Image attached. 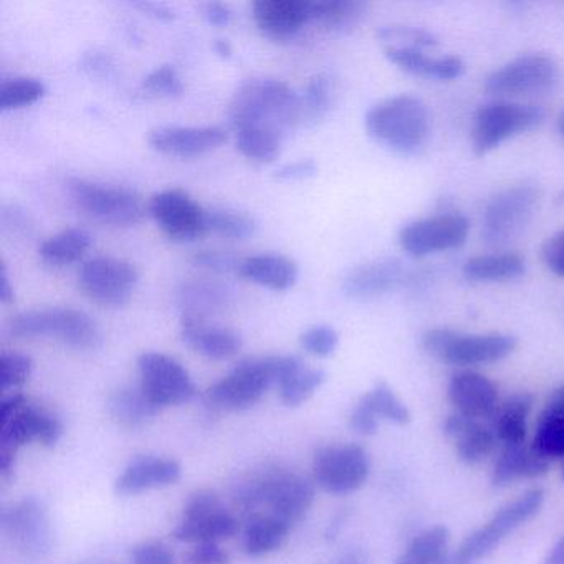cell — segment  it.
Masks as SVG:
<instances>
[{
  "label": "cell",
  "instance_id": "cell-1",
  "mask_svg": "<svg viewBox=\"0 0 564 564\" xmlns=\"http://www.w3.org/2000/svg\"><path fill=\"white\" fill-rule=\"evenodd\" d=\"M229 118L236 137H263L285 143L303 123L302 100L285 82L250 78L234 94Z\"/></svg>",
  "mask_w": 564,
  "mask_h": 564
},
{
  "label": "cell",
  "instance_id": "cell-2",
  "mask_svg": "<svg viewBox=\"0 0 564 564\" xmlns=\"http://www.w3.org/2000/svg\"><path fill=\"white\" fill-rule=\"evenodd\" d=\"M366 131L382 147L401 154H414L431 137V115L421 98L394 95L369 108Z\"/></svg>",
  "mask_w": 564,
  "mask_h": 564
},
{
  "label": "cell",
  "instance_id": "cell-3",
  "mask_svg": "<svg viewBox=\"0 0 564 564\" xmlns=\"http://www.w3.org/2000/svg\"><path fill=\"white\" fill-rule=\"evenodd\" d=\"M518 341L505 333H460L448 328L427 329L422 336V348L429 356L454 368L471 369L495 365L513 355Z\"/></svg>",
  "mask_w": 564,
  "mask_h": 564
},
{
  "label": "cell",
  "instance_id": "cell-4",
  "mask_svg": "<svg viewBox=\"0 0 564 564\" xmlns=\"http://www.w3.org/2000/svg\"><path fill=\"white\" fill-rule=\"evenodd\" d=\"M246 510L265 505L270 513L286 524L300 523L315 501V485L308 478L285 468H272L253 478L239 497Z\"/></svg>",
  "mask_w": 564,
  "mask_h": 564
},
{
  "label": "cell",
  "instance_id": "cell-5",
  "mask_svg": "<svg viewBox=\"0 0 564 564\" xmlns=\"http://www.w3.org/2000/svg\"><path fill=\"white\" fill-rule=\"evenodd\" d=\"M9 332L15 338H52L68 348L90 351L101 345L97 323L82 310L54 306L29 310L12 318Z\"/></svg>",
  "mask_w": 564,
  "mask_h": 564
},
{
  "label": "cell",
  "instance_id": "cell-6",
  "mask_svg": "<svg viewBox=\"0 0 564 564\" xmlns=\"http://www.w3.org/2000/svg\"><path fill=\"white\" fill-rule=\"evenodd\" d=\"M282 356H263L240 361L229 375L214 382L204 401L214 411H246L262 401L279 379Z\"/></svg>",
  "mask_w": 564,
  "mask_h": 564
},
{
  "label": "cell",
  "instance_id": "cell-7",
  "mask_svg": "<svg viewBox=\"0 0 564 564\" xmlns=\"http://www.w3.org/2000/svg\"><path fill=\"white\" fill-rule=\"evenodd\" d=\"M544 497L546 495L543 488H528L520 497L498 508L490 520L485 521L478 530L462 541L452 556V564H477L487 557L500 546L505 538L540 513Z\"/></svg>",
  "mask_w": 564,
  "mask_h": 564
},
{
  "label": "cell",
  "instance_id": "cell-8",
  "mask_svg": "<svg viewBox=\"0 0 564 564\" xmlns=\"http://www.w3.org/2000/svg\"><path fill=\"white\" fill-rule=\"evenodd\" d=\"M68 196L78 210L110 226L128 227L143 220L148 206L140 194L115 184L72 177L67 183Z\"/></svg>",
  "mask_w": 564,
  "mask_h": 564
},
{
  "label": "cell",
  "instance_id": "cell-9",
  "mask_svg": "<svg viewBox=\"0 0 564 564\" xmlns=\"http://www.w3.org/2000/svg\"><path fill=\"white\" fill-rule=\"evenodd\" d=\"M64 435L57 415L32 402L21 392L6 395L0 404V445L19 448L29 444L54 447Z\"/></svg>",
  "mask_w": 564,
  "mask_h": 564
},
{
  "label": "cell",
  "instance_id": "cell-10",
  "mask_svg": "<svg viewBox=\"0 0 564 564\" xmlns=\"http://www.w3.org/2000/svg\"><path fill=\"white\" fill-rule=\"evenodd\" d=\"M543 120V111L534 105L497 100L478 108L471 127V148L485 156L518 134L527 133Z\"/></svg>",
  "mask_w": 564,
  "mask_h": 564
},
{
  "label": "cell",
  "instance_id": "cell-11",
  "mask_svg": "<svg viewBox=\"0 0 564 564\" xmlns=\"http://www.w3.org/2000/svg\"><path fill=\"white\" fill-rule=\"evenodd\" d=\"M140 391L156 411L186 404L196 395L189 371L173 356L143 352L138 358Z\"/></svg>",
  "mask_w": 564,
  "mask_h": 564
},
{
  "label": "cell",
  "instance_id": "cell-12",
  "mask_svg": "<svg viewBox=\"0 0 564 564\" xmlns=\"http://www.w3.org/2000/svg\"><path fill=\"white\" fill-rule=\"evenodd\" d=\"M239 531V520L224 508L219 497L214 491L199 490L187 500L173 538L189 544L219 543L237 536Z\"/></svg>",
  "mask_w": 564,
  "mask_h": 564
},
{
  "label": "cell",
  "instance_id": "cell-13",
  "mask_svg": "<svg viewBox=\"0 0 564 564\" xmlns=\"http://www.w3.org/2000/svg\"><path fill=\"white\" fill-rule=\"evenodd\" d=\"M540 193L533 186L507 187L491 197L481 217V237L490 246H505L528 226L536 209Z\"/></svg>",
  "mask_w": 564,
  "mask_h": 564
},
{
  "label": "cell",
  "instance_id": "cell-14",
  "mask_svg": "<svg viewBox=\"0 0 564 564\" xmlns=\"http://www.w3.org/2000/svg\"><path fill=\"white\" fill-rule=\"evenodd\" d=\"M560 80L556 62L546 55L530 54L513 58L488 75L485 90L494 97H528V95L546 94L553 90Z\"/></svg>",
  "mask_w": 564,
  "mask_h": 564
},
{
  "label": "cell",
  "instance_id": "cell-15",
  "mask_svg": "<svg viewBox=\"0 0 564 564\" xmlns=\"http://www.w3.org/2000/svg\"><path fill=\"white\" fill-rule=\"evenodd\" d=\"M470 232L467 217L458 213L434 214L412 220L399 230V246L408 256L424 259L465 246Z\"/></svg>",
  "mask_w": 564,
  "mask_h": 564
},
{
  "label": "cell",
  "instance_id": "cell-16",
  "mask_svg": "<svg viewBox=\"0 0 564 564\" xmlns=\"http://www.w3.org/2000/svg\"><path fill=\"white\" fill-rule=\"evenodd\" d=\"M313 481L328 494L359 490L371 471L368 452L359 444H333L319 448L313 458Z\"/></svg>",
  "mask_w": 564,
  "mask_h": 564
},
{
  "label": "cell",
  "instance_id": "cell-17",
  "mask_svg": "<svg viewBox=\"0 0 564 564\" xmlns=\"http://www.w3.org/2000/svg\"><path fill=\"white\" fill-rule=\"evenodd\" d=\"M78 282L91 302L118 308L127 305L134 295L140 273L128 260L117 257H94L82 265Z\"/></svg>",
  "mask_w": 564,
  "mask_h": 564
},
{
  "label": "cell",
  "instance_id": "cell-18",
  "mask_svg": "<svg viewBox=\"0 0 564 564\" xmlns=\"http://www.w3.org/2000/svg\"><path fill=\"white\" fill-rule=\"evenodd\" d=\"M148 213L176 242H194L209 232L207 210L189 193L177 187L154 194L148 203Z\"/></svg>",
  "mask_w": 564,
  "mask_h": 564
},
{
  "label": "cell",
  "instance_id": "cell-19",
  "mask_svg": "<svg viewBox=\"0 0 564 564\" xmlns=\"http://www.w3.org/2000/svg\"><path fill=\"white\" fill-rule=\"evenodd\" d=\"M6 534L24 556L42 557L52 547V528L47 511L35 500H22L4 511Z\"/></svg>",
  "mask_w": 564,
  "mask_h": 564
},
{
  "label": "cell",
  "instance_id": "cell-20",
  "mask_svg": "<svg viewBox=\"0 0 564 564\" xmlns=\"http://www.w3.org/2000/svg\"><path fill=\"white\" fill-rule=\"evenodd\" d=\"M447 398L455 414L475 421H490L501 402L497 384L474 369H462L452 376Z\"/></svg>",
  "mask_w": 564,
  "mask_h": 564
},
{
  "label": "cell",
  "instance_id": "cell-21",
  "mask_svg": "<svg viewBox=\"0 0 564 564\" xmlns=\"http://www.w3.org/2000/svg\"><path fill=\"white\" fill-rule=\"evenodd\" d=\"M226 141L227 131L220 127H160L148 134V143L158 153L183 160L210 153Z\"/></svg>",
  "mask_w": 564,
  "mask_h": 564
},
{
  "label": "cell",
  "instance_id": "cell-22",
  "mask_svg": "<svg viewBox=\"0 0 564 564\" xmlns=\"http://www.w3.org/2000/svg\"><path fill=\"white\" fill-rule=\"evenodd\" d=\"M181 338L197 355L214 361L236 358L242 349V339L232 329L214 325L207 316L183 313Z\"/></svg>",
  "mask_w": 564,
  "mask_h": 564
},
{
  "label": "cell",
  "instance_id": "cell-23",
  "mask_svg": "<svg viewBox=\"0 0 564 564\" xmlns=\"http://www.w3.org/2000/svg\"><path fill=\"white\" fill-rule=\"evenodd\" d=\"M183 477V467L174 458L144 455L134 458L124 467L115 481V491L123 497L143 494L148 490L171 487Z\"/></svg>",
  "mask_w": 564,
  "mask_h": 564
},
{
  "label": "cell",
  "instance_id": "cell-24",
  "mask_svg": "<svg viewBox=\"0 0 564 564\" xmlns=\"http://www.w3.org/2000/svg\"><path fill=\"white\" fill-rule=\"evenodd\" d=\"M405 270L394 259L372 260L355 267L343 280V292L352 300H375L394 292L404 282Z\"/></svg>",
  "mask_w": 564,
  "mask_h": 564
},
{
  "label": "cell",
  "instance_id": "cell-25",
  "mask_svg": "<svg viewBox=\"0 0 564 564\" xmlns=\"http://www.w3.org/2000/svg\"><path fill=\"white\" fill-rule=\"evenodd\" d=\"M257 28L273 39H290L313 22L312 0H257L252 6Z\"/></svg>",
  "mask_w": 564,
  "mask_h": 564
},
{
  "label": "cell",
  "instance_id": "cell-26",
  "mask_svg": "<svg viewBox=\"0 0 564 564\" xmlns=\"http://www.w3.org/2000/svg\"><path fill=\"white\" fill-rule=\"evenodd\" d=\"M442 429L455 454L465 464H480L497 451V435L481 421L452 414L445 419Z\"/></svg>",
  "mask_w": 564,
  "mask_h": 564
},
{
  "label": "cell",
  "instance_id": "cell-27",
  "mask_svg": "<svg viewBox=\"0 0 564 564\" xmlns=\"http://www.w3.org/2000/svg\"><path fill=\"white\" fill-rule=\"evenodd\" d=\"M384 55L399 70L427 80H457L465 72L458 55H431L424 48L412 47H384Z\"/></svg>",
  "mask_w": 564,
  "mask_h": 564
},
{
  "label": "cell",
  "instance_id": "cell-28",
  "mask_svg": "<svg viewBox=\"0 0 564 564\" xmlns=\"http://www.w3.org/2000/svg\"><path fill=\"white\" fill-rule=\"evenodd\" d=\"M550 458L534 451L533 445H508L501 448L491 471L494 487H508L521 480L544 477L550 470Z\"/></svg>",
  "mask_w": 564,
  "mask_h": 564
},
{
  "label": "cell",
  "instance_id": "cell-29",
  "mask_svg": "<svg viewBox=\"0 0 564 564\" xmlns=\"http://www.w3.org/2000/svg\"><path fill=\"white\" fill-rule=\"evenodd\" d=\"M325 382L322 369L310 368L299 356H282L276 389L286 408L305 404Z\"/></svg>",
  "mask_w": 564,
  "mask_h": 564
},
{
  "label": "cell",
  "instance_id": "cell-30",
  "mask_svg": "<svg viewBox=\"0 0 564 564\" xmlns=\"http://www.w3.org/2000/svg\"><path fill=\"white\" fill-rule=\"evenodd\" d=\"M299 265L295 260L280 253H259L242 259L239 275L257 285L275 292L292 289L299 280Z\"/></svg>",
  "mask_w": 564,
  "mask_h": 564
},
{
  "label": "cell",
  "instance_id": "cell-31",
  "mask_svg": "<svg viewBox=\"0 0 564 564\" xmlns=\"http://www.w3.org/2000/svg\"><path fill=\"white\" fill-rule=\"evenodd\" d=\"M533 405V395L528 392H518L500 402L497 412L490 419V427L501 447L527 444L528 419Z\"/></svg>",
  "mask_w": 564,
  "mask_h": 564
},
{
  "label": "cell",
  "instance_id": "cell-32",
  "mask_svg": "<svg viewBox=\"0 0 564 564\" xmlns=\"http://www.w3.org/2000/svg\"><path fill=\"white\" fill-rule=\"evenodd\" d=\"M531 445L551 462L564 457V384L554 389L547 398L538 417Z\"/></svg>",
  "mask_w": 564,
  "mask_h": 564
},
{
  "label": "cell",
  "instance_id": "cell-33",
  "mask_svg": "<svg viewBox=\"0 0 564 564\" xmlns=\"http://www.w3.org/2000/svg\"><path fill=\"white\" fill-rule=\"evenodd\" d=\"M527 270L524 259L514 252H491L470 257L464 263V276L475 283H505L517 280Z\"/></svg>",
  "mask_w": 564,
  "mask_h": 564
},
{
  "label": "cell",
  "instance_id": "cell-34",
  "mask_svg": "<svg viewBox=\"0 0 564 564\" xmlns=\"http://www.w3.org/2000/svg\"><path fill=\"white\" fill-rule=\"evenodd\" d=\"M451 531L444 524L425 528L412 538L394 564H452Z\"/></svg>",
  "mask_w": 564,
  "mask_h": 564
},
{
  "label": "cell",
  "instance_id": "cell-35",
  "mask_svg": "<svg viewBox=\"0 0 564 564\" xmlns=\"http://www.w3.org/2000/svg\"><path fill=\"white\" fill-rule=\"evenodd\" d=\"M290 530V524L273 514H257L243 530V553L252 557L267 556L285 544Z\"/></svg>",
  "mask_w": 564,
  "mask_h": 564
},
{
  "label": "cell",
  "instance_id": "cell-36",
  "mask_svg": "<svg viewBox=\"0 0 564 564\" xmlns=\"http://www.w3.org/2000/svg\"><path fill=\"white\" fill-rule=\"evenodd\" d=\"M91 243H94V239L87 230L70 227V229L62 230L44 240L39 253L48 265H72V263L84 260L88 250L91 249Z\"/></svg>",
  "mask_w": 564,
  "mask_h": 564
},
{
  "label": "cell",
  "instance_id": "cell-37",
  "mask_svg": "<svg viewBox=\"0 0 564 564\" xmlns=\"http://www.w3.org/2000/svg\"><path fill=\"white\" fill-rule=\"evenodd\" d=\"M338 88L336 80L328 72H319L313 75L303 90L302 97V117L303 123H316L328 117L332 108L335 107Z\"/></svg>",
  "mask_w": 564,
  "mask_h": 564
},
{
  "label": "cell",
  "instance_id": "cell-38",
  "mask_svg": "<svg viewBox=\"0 0 564 564\" xmlns=\"http://www.w3.org/2000/svg\"><path fill=\"white\" fill-rule=\"evenodd\" d=\"M108 412L121 427L134 429L143 425L156 414V409L141 394L140 388H120L108 398Z\"/></svg>",
  "mask_w": 564,
  "mask_h": 564
},
{
  "label": "cell",
  "instance_id": "cell-39",
  "mask_svg": "<svg viewBox=\"0 0 564 564\" xmlns=\"http://www.w3.org/2000/svg\"><path fill=\"white\" fill-rule=\"evenodd\" d=\"M359 401H361L379 421L392 422V424L401 425V427L411 424L412 414L408 405L395 395V392L392 391L386 382H378L375 388L369 389L366 394H362Z\"/></svg>",
  "mask_w": 564,
  "mask_h": 564
},
{
  "label": "cell",
  "instance_id": "cell-40",
  "mask_svg": "<svg viewBox=\"0 0 564 564\" xmlns=\"http://www.w3.org/2000/svg\"><path fill=\"white\" fill-rule=\"evenodd\" d=\"M226 303L227 290L219 283H187L181 292V305H183L184 313H189V315L207 316Z\"/></svg>",
  "mask_w": 564,
  "mask_h": 564
},
{
  "label": "cell",
  "instance_id": "cell-41",
  "mask_svg": "<svg viewBox=\"0 0 564 564\" xmlns=\"http://www.w3.org/2000/svg\"><path fill=\"white\" fill-rule=\"evenodd\" d=\"M45 94L47 87L39 78H9L0 85V108L4 111L21 110L41 101Z\"/></svg>",
  "mask_w": 564,
  "mask_h": 564
},
{
  "label": "cell",
  "instance_id": "cell-42",
  "mask_svg": "<svg viewBox=\"0 0 564 564\" xmlns=\"http://www.w3.org/2000/svg\"><path fill=\"white\" fill-rule=\"evenodd\" d=\"M313 22L329 29H343L356 24L366 6L351 0H313Z\"/></svg>",
  "mask_w": 564,
  "mask_h": 564
},
{
  "label": "cell",
  "instance_id": "cell-43",
  "mask_svg": "<svg viewBox=\"0 0 564 564\" xmlns=\"http://www.w3.org/2000/svg\"><path fill=\"white\" fill-rule=\"evenodd\" d=\"M207 227H209V232L226 237V239L243 240L252 237L259 226L249 214L227 209V207H217V209L207 210Z\"/></svg>",
  "mask_w": 564,
  "mask_h": 564
},
{
  "label": "cell",
  "instance_id": "cell-44",
  "mask_svg": "<svg viewBox=\"0 0 564 564\" xmlns=\"http://www.w3.org/2000/svg\"><path fill=\"white\" fill-rule=\"evenodd\" d=\"M379 41L384 47H412L431 51L438 45V39L424 29L408 28V25H391L378 32Z\"/></svg>",
  "mask_w": 564,
  "mask_h": 564
},
{
  "label": "cell",
  "instance_id": "cell-45",
  "mask_svg": "<svg viewBox=\"0 0 564 564\" xmlns=\"http://www.w3.org/2000/svg\"><path fill=\"white\" fill-rule=\"evenodd\" d=\"M143 90L158 98H177L184 94V82L173 65H161L147 75Z\"/></svg>",
  "mask_w": 564,
  "mask_h": 564
},
{
  "label": "cell",
  "instance_id": "cell-46",
  "mask_svg": "<svg viewBox=\"0 0 564 564\" xmlns=\"http://www.w3.org/2000/svg\"><path fill=\"white\" fill-rule=\"evenodd\" d=\"M34 362L22 352H2L0 356V381L2 389L11 391L28 384Z\"/></svg>",
  "mask_w": 564,
  "mask_h": 564
},
{
  "label": "cell",
  "instance_id": "cell-47",
  "mask_svg": "<svg viewBox=\"0 0 564 564\" xmlns=\"http://www.w3.org/2000/svg\"><path fill=\"white\" fill-rule=\"evenodd\" d=\"M300 345L308 355L316 356V358H328L338 348V332L328 325L310 326L300 336Z\"/></svg>",
  "mask_w": 564,
  "mask_h": 564
},
{
  "label": "cell",
  "instance_id": "cell-48",
  "mask_svg": "<svg viewBox=\"0 0 564 564\" xmlns=\"http://www.w3.org/2000/svg\"><path fill=\"white\" fill-rule=\"evenodd\" d=\"M193 262L194 265L210 270V272L237 273V275H239V267L242 259L232 256V253L217 252V250H204V252L194 256Z\"/></svg>",
  "mask_w": 564,
  "mask_h": 564
},
{
  "label": "cell",
  "instance_id": "cell-49",
  "mask_svg": "<svg viewBox=\"0 0 564 564\" xmlns=\"http://www.w3.org/2000/svg\"><path fill=\"white\" fill-rule=\"evenodd\" d=\"M173 551L160 541H147L131 551V564H174Z\"/></svg>",
  "mask_w": 564,
  "mask_h": 564
},
{
  "label": "cell",
  "instance_id": "cell-50",
  "mask_svg": "<svg viewBox=\"0 0 564 564\" xmlns=\"http://www.w3.org/2000/svg\"><path fill=\"white\" fill-rule=\"evenodd\" d=\"M187 564H229L230 556L219 543L194 544L186 554Z\"/></svg>",
  "mask_w": 564,
  "mask_h": 564
},
{
  "label": "cell",
  "instance_id": "cell-51",
  "mask_svg": "<svg viewBox=\"0 0 564 564\" xmlns=\"http://www.w3.org/2000/svg\"><path fill=\"white\" fill-rule=\"evenodd\" d=\"M544 265L556 276L564 279V230L554 234L543 247Z\"/></svg>",
  "mask_w": 564,
  "mask_h": 564
},
{
  "label": "cell",
  "instance_id": "cell-52",
  "mask_svg": "<svg viewBox=\"0 0 564 564\" xmlns=\"http://www.w3.org/2000/svg\"><path fill=\"white\" fill-rule=\"evenodd\" d=\"M348 422L349 427L356 434L369 437V435H375L378 432L379 422L381 421L361 401H358V404L352 408L351 414H349Z\"/></svg>",
  "mask_w": 564,
  "mask_h": 564
},
{
  "label": "cell",
  "instance_id": "cell-53",
  "mask_svg": "<svg viewBox=\"0 0 564 564\" xmlns=\"http://www.w3.org/2000/svg\"><path fill=\"white\" fill-rule=\"evenodd\" d=\"M316 173V164L313 160H300L295 163L285 164L276 170L275 176L283 181L306 180Z\"/></svg>",
  "mask_w": 564,
  "mask_h": 564
},
{
  "label": "cell",
  "instance_id": "cell-54",
  "mask_svg": "<svg viewBox=\"0 0 564 564\" xmlns=\"http://www.w3.org/2000/svg\"><path fill=\"white\" fill-rule=\"evenodd\" d=\"M204 15L209 24L216 25V28H226L232 21V9L223 2H209L204 6Z\"/></svg>",
  "mask_w": 564,
  "mask_h": 564
},
{
  "label": "cell",
  "instance_id": "cell-55",
  "mask_svg": "<svg viewBox=\"0 0 564 564\" xmlns=\"http://www.w3.org/2000/svg\"><path fill=\"white\" fill-rule=\"evenodd\" d=\"M15 454H18L15 448L0 445V477H2L4 481L9 480L11 475L14 474Z\"/></svg>",
  "mask_w": 564,
  "mask_h": 564
},
{
  "label": "cell",
  "instance_id": "cell-56",
  "mask_svg": "<svg viewBox=\"0 0 564 564\" xmlns=\"http://www.w3.org/2000/svg\"><path fill=\"white\" fill-rule=\"evenodd\" d=\"M541 564H564V536L547 551Z\"/></svg>",
  "mask_w": 564,
  "mask_h": 564
},
{
  "label": "cell",
  "instance_id": "cell-57",
  "mask_svg": "<svg viewBox=\"0 0 564 564\" xmlns=\"http://www.w3.org/2000/svg\"><path fill=\"white\" fill-rule=\"evenodd\" d=\"M140 8L143 9L147 14L154 15V18L158 19H173V11H171L167 6L163 4H150V2H147V4H140Z\"/></svg>",
  "mask_w": 564,
  "mask_h": 564
},
{
  "label": "cell",
  "instance_id": "cell-58",
  "mask_svg": "<svg viewBox=\"0 0 564 564\" xmlns=\"http://www.w3.org/2000/svg\"><path fill=\"white\" fill-rule=\"evenodd\" d=\"M0 300L4 305H9V303L14 300V289H11V283H9L8 269L2 267V286H0Z\"/></svg>",
  "mask_w": 564,
  "mask_h": 564
},
{
  "label": "cell",
  "instance_id": "cell-59",
  "mask_svg": "<svg viewBox=\"0 0 564 564\" xmlns=\"http://www.w3.org/2000/svg\"><path fill=\"white\" fill-rule=\"evenodd\" d=\"M336 564H368V556H366L365 551L352 550L343 554Z\"/></svg>",
  "mask_w": 564,
  "mask_h": 564
},
{
  "label": "cell",
  "instance_id": "cell-60",
  "mask_svg": "<svg viewBox=\"0 0 564 564\" xmlns=\"http://www.w3.org/2000/svg\"><path fill=\"white\" fill-rule=\"evenodd\" d=\"M214 48H216L217 54L223 55V57H229V55L232 54V45L224 41V39H217Z\"/></svg>",
  "mask_w": 564,
  "mask_h": 564
},
{
  "label": "cell",
  "instance_id": "cell-61",
  "mask_svg": "<svg viewBox=\"0 0 564 564\" xmlns=\"http://www.w3.org/2000/svg\"><path fill=\"white\" fill-rule=\"evenodd\" d=\"M557 130H560L561 137L564 138V110L561 111L560 118H557Z\"/></svg>",
  "mask_w": 564,
  "mask_h": 564
},
{
  "label": "cell",
  "instance_id": "cell-62",
  "mask_svg": "<svg viewBox=\"0 0 564 564\" xmlns=\"http://www.w3.org/2000/svg\"><path fill=\"white\" fill-rule=\"evenodd\" d=\"M563 480H564V465H563Z\"/></svg>",
  "mask_w": 564,
  "mask_h": 564
}]
</instances>
